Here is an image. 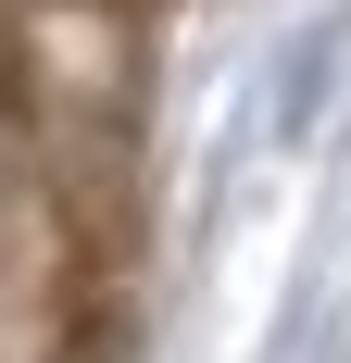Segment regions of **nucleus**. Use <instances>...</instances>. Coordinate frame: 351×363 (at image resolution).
Returning a JSON list of instances; mask_svg holds the SVG:
<instances>
[]
</instances>
